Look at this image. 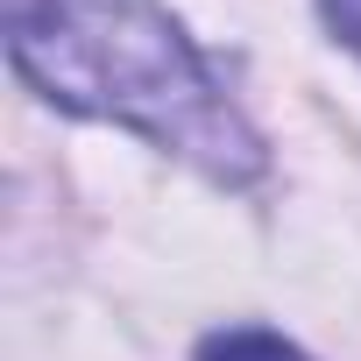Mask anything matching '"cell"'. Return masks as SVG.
Returning <instances> with one entry per match:
<instances>
[{
  "label": "cell",
  "mask_w": 361,
  "mask_h": 361,
  "mask_svg": "<svg viewBox=\"0 0 361 361\" xmlns=\"http://www.w3.org/2000/svg\"><path fill=\"white\" fill-rule=\"evenodd\" d=\"M199 361H312V354L269 326H220L199 340Z\"/></svg>",
  "instance_id": "obj_2"
},
{
  "label": "cell",
  "mask_w": 361,
  "mask_h": 361,
  "mask_svg": "<svg viewBox=\"0 0 361 361\" xmlns=\"http://www.w3.org/2000/svg\"><path fill=\"white\" fill-rule=\"evenodd\" d=\"M8 64L50 106L114 121L241 192L269 170L220 64L156 0H8Z\"/></svg>",
  "instance_id": "obj_1"
},
{
  "label": "cell",
  "mask_w": 361,
  "mask_h": 361,
  "mask_svg": "<svg viewBox=\"0 0 361 361\" xmlns=\"http://www.w3.org/2000/svg\"><path fill=\"white\" fill-rule=\"evenodd\" d=\"M319 15H326V29L361 57V0H319Z\"/></svg>",
  "instance_id": "obj_3"
}]
</instances>
